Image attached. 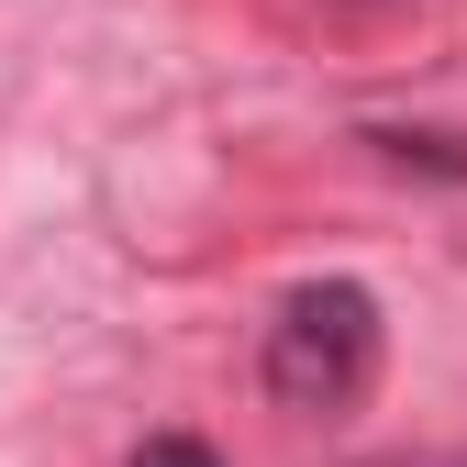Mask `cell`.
<instances>
[{
  "label": "cell",
  "instance_id": "cell-1",
  "mask_svg": "<svg viewBox=\"0 0 467 467\" xmlns=\"http://www.w3.org/2000/svg\"><path fill=\"white\" fill-rule=\"evenodd\" d=\"M379 289L357 278H301L289 301L267 312V345H256V379L278 412H301V423H334V412H357V400L379 389Z\"/></svg>",
  "mask_w": 467,
  "mask_h": 467
},
{
  "label": "cell",
  "instance_id": "cell-2",
  "mask_svg": "<svg viewBox=\"0 0 467 467\" xmlns=\"http://www.w3.org/2000/svg\"><path fill=\"white\" fill-rule=\"evenodd\" d=\"M368 145H379L389 167H412V179H445V190H467V145H456V134H412V123H379Z\"/></svg>",
  "mask_w": 467,
  "mask_h": 467
},
{
  "label": "cell",
  "instance_id": "cell-3",
  "mask_svg": "<svg viewBox=\"0 0 467 467\" xmlns=\"http://www.w3.org/2000/svg\"><path fill=\"white\" fill-rule=\"evenodd\" d=\"M134 467H223V456H212L201 434H145V445H134Z\"/></svg>",
  "mask_w": 467,
  "mask_h": 467
},
{
  "label": "cell",
  "instance_id": "cell-4",
  "mask_svg": "<svg viewBox=\"0 0 467 467\" xmlns=\"http://www.w3.org/2000/svg\"><path fill=\"white\" fill-rule=\"evenodd\" d=\"M345 12H368V0H345Z\"/></svg>",
  "mask_w": 467,
  "mask_h": 467
}]
</instances>
